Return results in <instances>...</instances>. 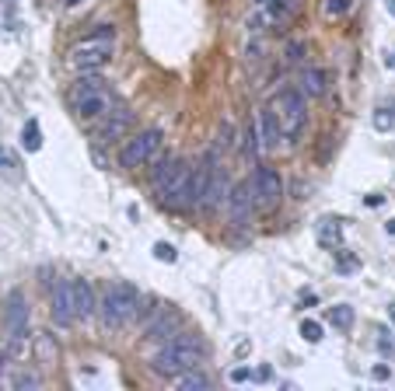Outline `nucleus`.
I'll use <instances>...</instances> for the list:
<instances>
[{
	"mask_svg": "<svg viewBox=\"0 0 395 391\" xmlns=\"http://www.w3.org/2000/svg\"><path fill=\"white\" fill-rule=\"evenodd\" d=\"M231 136H234V129H231V122H224V126H220V147H224V150H231V143H234Z\"/></svg>",
	"mask_w": 395,
	"mask_h": 391,
	"instance_id": "bb28decb",
	"label": "nucleus"
},
{
	"mask_svg": "<svg viewBox=\"0 0 395 391\" xmlns=\"http://www.w3.org/2000/svg\"><path fill=\"white\" fill-rule=\"evenodd\" d=\"M389 11H392V14H395V0H389Z\"/></svg>",
	"mask_w": 395,
	"mask_h": 391,
	"instance_id": "f704fd0d",
	"label": "nucleus"
},
{
	"mask_svg": "<svg viewBox=\"0 0 395 391\" xmlns=\"http://www.w3.org/2000/svg\"><path fill=\"white\" fill-rule=\"evenodd\" d=\"M227 213H231V220L238 224V227H245L249 224V217H252V203H256V189H252V182H238L231 193H227Z\"/></svg>",
	"mask_w": 395,
	"mask_h": 391,
	"instance_id": "1a4fd4ad",
	"label": "nucleus"
},
{
	"mask_svg": "<svg viewBox=\"0 0 395 391\" xmlns=\"http://www.w3.org/2000/svg\"><path fill=\"white\" fill-rule=\"evenodd\" d=\"M375 129H378V133H389V129H395V105H392V108H389V105L375 108Z\"/></svg>",
	"mask_w": 395,
	"mask_h": 391,
	"instance_id": "6ab92c4d",
	"label": "nucleus"
},
{
	"mask_svg": "<svg viewBox=\"0 0 395 391\" xmlns=\"http://www.w3.org/2000/svg\"><path fill=\"white\" fill-rule=\"evenodd\" d=\"M14 388L21 391V388H39V378L35 374H18L14 378Z\"/></svg>",
	"mask_w": 395,
	"mask_h": 391,
	"instance_id": "393cba45",
	"label": "nucleus"
},
{
	"mask_svg": "<svg viewBox=\"0 0 395 391\" xmlns=\"http://www.w3.org/2000/svg\"><path fill=\"white\" fill-rule=\"evenodd\" d=\"M70 304H74V318H77V321H88V318L99 311L92 280H70Z\"/></svg>",
	"mask_w": 395,
	"mask_h": 391,
	"instance_id": "9d476101",
	"label": "nucleus"
},
{
	"mask_svg": "<svg viewBox=\"0 0 395 391\" xmlns=\"http://www.w3.org/2000/svg\"><path fill=\"white\" fill-rule=\"evenodd\" d=\"M291 7H294L291 0H270V14H273V18H287Z\"/></svg>",
	"mask_w": 395,
	"mask_h": 391,
	"instance_id": "b1692460",
	"label": "nucleus"
},
{
	"mask_svg": "<svg viewBox=\"0 0 395 391\" xmlns=\"http://www.w3.org/2000/svg\"><path fill=\"white\" fill-rule=\"evenodd\" d=\"M63 4H67V7H77V4H84V0H63Z\"/></svg>",
	"mask_w": 395,
	"mask_h": 391,
	"instance_id": "2f4dec72",
	"label": "nucleus"
},
{
	"mask_svg": "<svg viewBox=\"0 0 395 391\" xmlns=\"http://www.w3.org/2000/svg\"><path fill=\"white\" fill-rule=\"evenodd\" d=\"M371 378H375V381H389V378H392V371H389L385 364H378V367L371 371Z\"/></svg>",
	"mask_w": 395,
	"mask_h": 391,
	"instance_id": "c85d7f7f",
	"label": "nucleus"
},
{
	"mask_svg": "<svg viewBox=\"0 0 395 391\" xmlns=\"http://www.w3.org/2000/svg\"><path fill=\"white\" fill-rule=\"evenodd\" d=\"M154 259H158V262H175V259H179V252H175L172 245L158 241V245H154Z\"/></svg>",
	"mask_w": 395,
	"mask_h": 391,
	"instance_id": "4be33fe9",
	"label": "nucleus"
},
{
	"mask_svg": "<svg viewBox=\"0 0 395 391\" xmlns=\"http://www.w3.org/2000/svg\"><path fill=\"white\" fill-rule=\"evenodd\" d=\"M350 7H353V0H325V4H322L325 18H343Z\"/></svg>",
	"mask_w": 395,
	"mask_h": 391,
	"instance_id": "412c9836",
	"label": "nucleus"
},
{
	"mask_svg": "<svg viewBox=\"0 0 395 391\" xmlns=\"http://www.w3.org/2000/svg\"><path fill=\"white\" fill-rule=\"evenodd\" d=\"M53 321L60 328H70L77 318H74V304H70V280L56 283V293H53Z\"/></svg>",
	"mask_w": 395,
	"mask_h": 391,
	"instance_id": "9b49d317",
	"label": "nucleus"
},
{
	"mask_svg": "<svg viewBox=\"0 0 395 391\" xmlns=\"http://www.w3.org/2000/svg\"><path fill=\"white\" fill-rule=\"evenodd\" d=\"M231 381H234V385H242V381H252V371H249V367H234V371H231Z\"/></svg>",
	"mask_w": 395,
	"mask_h": 391,
	"instance_id": "cd10ccee",
	"label": "nucleus"
},
{
	"mask_svg": "<svg viewBox=\"0 0 395 391\" xmlns=\"http://www.w3.org/2000/svg\"><path fill=\"white\" fill-rule=\"evenodd\" d=\"M203 353H206V342H203L199 332H179L175 339H168V342L151 357V371H154L158 378H179V374L199 367Z\"/></svg>",
	"mask_w": 395,
	"mask_h": 391,
	"instance_id": "f257e3e1",
	"label": "nucleus"
},
{
	"mask_svg": "<svg viewBox=\"0 0 395 391\" xmlns=\"http://www.w3.org/2000/svg\"><path fill=\"white\" fill-rule=\"evenodd\" d=\"M21 147H25L28 154L42 150V129H39V122H35V119H28V122H25V129H21Z\"/></svg>",
	"mask_w": 395,
	"mask_h": 391,
	"instance_id": "2eb2a0df",
	"label": "nucleus"
},
{
	"mask_svg": "<svg viewBox=\"0 0 395 391\" xmlns=\"http://www.w3.org/2000/svg\"><path fill=\"white\" fill-rule=\"evenodd\" d=\"M273 122H277V129H280V136H301V129H304V122H308V112H304V95L294 91V88H287V91H280V95L273 98Z\"/></svg>",
	"mask_w": 395,
	"mask_h": 391,
	"instance_id": "20e7f679",
	"label": "nucleus"
},
{
	"mask_svg": "<svg viewBox=\"0 0 395 391\" xmlns=\"http://www.w3.org/2000/svg\"><path fill=\"white\" fill-rule=\"evenodd\" d=\"M74 112L81 122H95L101 115L112 112V95L105 88H95V91H84V95H74Z\"/></svg>",
	"mask_w": 395,
	"mask_h": 391,
	"instance_id": "0eeeda50",
	"label": "nucleus"
},
{
	"mask_svg": "<svg viewBox=\"0 0 395 391\" xmlns=\"http://www.w3.org/2000/svg\"><path fill=\"white\" fill-rule=\"evenodd\" d=\"M318 241H322V245H332V248H336V245L343 241V231H339V220L325 217V220L318 224Z\"/></svg>",
	"mask_w": 395,
	"mask_h": 391,
	"instance_id": "f3484780",
	"label": "nucleus"
},
{
	"mask_svg": "<svg viewBox=\"0 0 395 391\" xmlns=\"http://www.w3.org/2000/svg\"><path fill=\"white\" fill-rule=\"evenodd\" d=\"M301 339H304V342H311V346H315V342H322V325H318V321H311V318H304V321H301Z\"/></svg>",
	"mask_w": 395,
	"mask_h": 391,
	"instance_id": "aec40b11",
	"label": "nucleus"
},
{
	"mask_svg": "<svg viewBox=\"0 0 395 391\" xmlns=\"http://www.w3.org/2000/svg\"><path fill=\"white\" fill-rule=\"evenodd\" d=\"M179 328V311H158V318L147 325V339H168V332Z\"/></svg>",
	"mask_w": 395,
	"mask_h": 391,
	"instance_id": "ddd939ff",
	"label": "nucleus"
},
{
	"mask_svg": "<svg viewBox=\"0 0 395 391\" xmlns=\"http://www.w3.org/2000/svg\"><path fill=\"white\" fill-rule=\"evenodd\" d=\"M389 318H392V321H395V300H392V304H389Z\"/></svg>",
	"mask_w": 395,
	"mask_h": 391,
	"instance_id": "72a5a7b5",
	"label": "nucleus"
},
{
	"mask_svg": "<svg viewBox=\"0 0 395 391\" xmlns=\"http://www.w3.org/2000/svg\"><path fill=\"white\" fill-rule=\"evenodd\" d=\"M99 311H101V325H105L108 332H112V328H126V325L140 314V290H137L133 283H115V287L105 290Z\"/></svg>",
	"mask_w": 395,
	"mask_h": 391,
	"instance_id": "f03ea898",
	"label": "nucleus"
},
{
	"mask_svg": "<svg viewBox=\"0 0 395 391\" xmlns=\"http://www.w3.org/2000/svg\"><path fill=\"white\" fill-rule=\"evenodd\" d=\"M92 39H108V42H115V25H99V28L92 32Z\"/></svg>",
	"mask_w": 395,
	"mask_h": 391,
	"instance_id": "a878e982",
	"label": "nucleus"
},
{
	"mask_svg": "<svg viewBox=\"0 0 395 391\" xmlns=\"http://www.w3.org/2000/svg\"><path fill=\"white\" fill-rule=\"evenodd\" d=\"M4 325L11 332V342H14V353H21L25 339H28V297L21 290L7 293V304H4Z\"/></svg>",
	"mask_w": 395,
	"mask_h": 391,
	"instance_id": "39448f33",
	"label": "nucleus"
},
{
	"mask_svg": "<svg viewBox=\"0 0 395 391\" xmlns=\"http://www.w3.org/2000/svg\"><path fill=\"white\" fill-rule=\"evenodd\" d=\"M301 95H308V98H318L322 91H325V74L322 70H304L301 74V88H297Z\"/></svg>",
	"mask_w": 395,
	"mask_h": 391,
	"instance_id": "4468645a",
	"label": "nucleus"
},
{
	"mask_svg": "<svg viewBox=\"0 0 395 391\" xmlns=\"http://www.w3.org/2000/svg\"><path fill=\"white\" fill-rule=\"evenodd\" d=\"M270 378H273V374H270V367H259V371L252 374V381H270Z\"/></svg>",
	"mask_w": 395,
	"mask_h": 391,
	"instance_id": "c756f323",
	"label": "nucleus"
},
{
	"mask_svg": "<svg viewBox=\"0 0 395 391\" xmlns=\"http://www.w3.org/2000/svg\"><path fill=\"white\" fill-rule=\"evenodd\" d=\"M161 143H165V133H161L158 126L140 129V133H133V136L123 143V150H119V165H123L126 172H137V168H144L147 161H154V154L161 150Z\"/></svg>",
	"mask_w": 395,
	"mask_h": 391,
	"instance_id": "7ed1b4c3",
	"label": "nucleus"
},
{
	"mask_svg": "<svg viewBox=\"0 0 395 391\" xmlns=\"http://www.w3.org/2000/svg\"><path fill=\"white\" fill-rule=\"evenodd\" d=\"M385 231H389V234H395V220H389V224H385Z\"/></svg>",
	"mask_w": 395,
	"mask_h": 391,
	"instance_id": "7c9ffc66",
	"label": "nucleus"
},
{
	"mask_svg": "<svg viewBox=\"0 0 395 391\" xmlns=\"http://www.w3.org/2000/svg\"><path fill=\"white\" fill-rule=\"evenodd\" d=\"M130 126H133V115H130L126 108H123V112H115V119H108V122L99 129V143H112V140H119Z\"/></svg>",
	"mask_w": 395,
	"mask_h": 391,
	"instance_id": "f8f14e48",
	"label": "nucleus"
},
{
	"mask_svg": "<svg viewBox=\"0 0 395 391\" xmlns=\"http://www.w3.org/2000/svg\"><path fill=\"white\" fill-rule=\"evenodd\" d=\"M252 189H256V196H259L263 206H277V203L284 199V179H280L277 168L259 165V172H256V179H252Z\"/></svg>",
	"mask_w": 395,
	"mask_h": 391,
	"instance_id": "6e6552de",
	"label": "nucleus"
},
{
	"mask_svg": "<svg viewBox=\"0 0 395 391\" xmlns=\"http://www.w3.org/2000/svg\"><path fill=\"white\" fill-rule=\"evenodd\" d=\"M4 364H7V353H4V350H0V371H4Z\"/></svg>",
	"mask_w": 395,
	"mask_h": 391,
	"instance_id": "473e14b6",
	"label": "nucleus"
},
{
	"mask_svg": "<svg viewBox=\"0 0 395 391\" xmlns=\"http://www.w3.org/2000/svg\"><path fill=\"white\" fill-rule=\"evenodd\" d=\"M329 325L339 328V332H350V328H353V307H350V304H336V307L329 311Z\"/></svg>",
	"mask_w": 395,
	"mask_h": 391,
	"instance_id": "dca6fc26",
	"label": "nucleus"
},
{
	"mask_svg": "<svg viewBox=\"0 0 395 391\" xmlns=\"http://www.w3.org/2000/svg\"><path fill=\"white\" fill-rule=\"evenodd\" d=\"M175 381H179V388L182 391H206L210 388V378H206V374H199L196 367H193V371H186V374H179Z\"/></svg>",
	"mask_w": 395,
	"mask_h": 391,
	"instance_id": "a211bd4d",
	"label": "nucleus"
},
{
	"mask_svg": "<svg viewBox=\"0 0 395 391\" xmlns=\"http://www.w3.org/2000/svg\"><path fill=\"white\" fill-rule=\"evenodd\" d=\"M378 350H382V357L395 360V339L389 335V332H378Z\"/></svg>",
	"mask_w": 395,
	"mask_h": 391,
	"instance_id": "5701e85b",
	"label": "nucleus"
},
{
	"mask_svg": "<svg viewBox=\"0 0 395 391\" xmlns=\"http://www.w3.org/2000/svg\"><path fill=\"white\" fill-rule=\"evenodd\" d=\"M112 49H115V42H108V39H84V42H77L74 49H70V67L74 70H99L105 67L108 60H112Z\"/></svg>",
	"mask_w": 395,
	"mask_h": 391,
	"instance_id": "423d86ee",
	"label": "nucleus"
}]
</instances>
